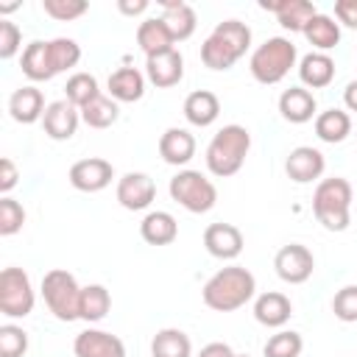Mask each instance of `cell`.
Instances as JSON below:
<instances>
[{
    "mask_svg": "<svg viewBox=\"0 0 357 357\" xmlns=\"http://www.w3.org/2000/svg\"><path fill=\"white\" fill-rule=\"evenodd\" d=\"M137 45L139 50L145 53V59L151 56H159V53H167L176 47V39L170 36L167 25L162 17H148L137 25Z\"/></svg>",
    "mask_w": 357,
    "mask_h": 357,
    "instance_id": "obj_24",
    "label": "cell"
},
{
    "mask_svg": "<svg viewBox=\"0 0 357 357\" xmlns=\"http://www.w3.org/2000/svg\"><path fill=\"white\" fill-rule=\"evenodd\" d=\"M335 20L351 31H357V0H337L335 3Z\"/></svg>",
    "mask_w": 357,
    "mask_h": 357,
    "instance_id": "obj_42",
    "label": "cell"
},
{
    "mask_svg": "<svg viewBox=\"0 0 357 357\" xmlns=\"http://www.w3.org/2000/svg\"><path fill=\"white\" fill-rule=\"evenodd\" d=\"M237 357H248V354H237Z\"/></svg>",
    "mask_w": 357,
    "mask_h": 357,
    "instance_id": "obj_47",
    "label": "cell"
},
{
    "mask_svg": "<svg viewBox=\"0 0 357 357\" xmlns=\"http://www.w3.org/2000/svg\"><path fill=\"white\" fill-rule=\"evenodd\" d=\"M259 8L273 11L279 25L290 33H304L307 22L318 14V8L310 0H259Z\"/></svg>",
    "mask_w": 357,
    "mask_h": 357,
    "instance_id": "obj_16",
    "label": "cell"
},
{
    "mask_svg": "<svg viewBox=\"0 0 357 357\" xmlns=\"http://www.w3.org/2000/svg\"><path fill=\"white\" fill-rule=\"evenodd\" d=\"M170 31V36L176 42H184L195 33V25H198V17H195V8L184 0H165L162 3V14H159Z\"/></svg>",
    "mask_w": 357,
    "mask_h": 357,
    "instance_id": "obj_25",
    "label": "cell"
},
{
    "mask_svg": "<svg viewBox=\"0 0 357 357\" xmlns=\"http://www.w3.org/2000/svg\"><path fill=\"white\" fill-rule=\"evenodd\" d=\"M301 351H304V337L293 329H279L262 346V357H301Z\"/></svg>",
    "mask_w": 357,
    "mask_h": 357,
    "instance_id": "obj_36",
    "label": "cell"
},
{
    "mask_svg": "<svg viewBox=\"0 0 357 357\" xmlns=\"http://www.w3.org/2000/svg\"><path fill=\"white\" fill-rule=\"evenodd\" d=\"M75 357H126V343L106 329H84L73 340Z\"/></svg>",
    "mask_w": 357,
    "mask_h": 357,
    "instance_id": "obj_14",
    "label": "cell"
},
{
    "mask_svg": "<svg viewBox=\"0 0 357 357\" xmlns=\"http://www.w3.org/2000/svg\"><path fill=\"white\" fill-rule=\"evenodd\" d=\"M354 190L343 176L321 178L312 192V215L326 231H346L351 223Z\"/></svg>",
    "mask_w": 357,
    "mask_h": 357,
    "instance_id": "obj_4",
    "label": "cell"
},
{
    "mask_svg": "<svg viewBox=\"0 0 357 357\" xmlns=\"http://www.w3.org/2000/svg\"><path fill=\"white\" fill-rule=\"evenodd\" d=\"M273 268H276V276L287 284H304L312 271H315V257L307 245L301 243H287L276 251L273 257Z\"/></svg>",
    "mask_w": 357,
    "mask_h": 357,
    "instance_id": "obj_9",
    "label": "cell"
},
{
    "mask_svg": "<svg viewBox=\"0 0 357 357\" xmlns=\"http://www.w3.org/2000/svg\"><path fill=\"white\" fill-rule=\"evenodd\" d=\"M109 310H112V296H109V290L103 284H86L81 290V304H78L81 321L98 324V321H103L109 315Z\"/></svg>",
    "mask_w": 357,
    "mask_h": 357,
    "instance_id": "obj_32",
    "label": "cell"
},
{
    "mask_svg": "<svg viewBox=\"0 0 357 357\" xmlns=\"http://www.w3.org/2000/svg\"><path fill=\"white\" fill-rule=\"evenodd\" d=\"M279 114L293 123V126H301V123H310L318 117V100L310 89H304L301 84L298 86H290L279 95Z\"/></svg>",
    "mask_w": 357,
    "mask_h": 357,
    "instance_id": "obj_18",
    "label": "cell"
},
{
    "mask_svg": "<svg viewBox=\"0 0 357 357\" xmlns=\"http://www.w3.org/2000/svg\"><path fill=\"white\" fill-rule=\"evenodd\" d=\"M139 234L148 245H170L176 237H178V223L170 212L165 209H153L142 218L139 223Z\"/></svg>",
    "mask_w": 357,
    "mask_h": 357,
    "instance_id": "obj_28",
    "label": "cell"
},
{
    "mask_svg": "<svg viewBox=\"0 0 357 357\" xmlns=\"http://www.w3.org/2000/svg\"><path fill=\"white\" fill-rule=\"evenodd\" d=\"M290 315H293V304L279 290H268L254 298V318L268 329H282L290 321Z\"/></svg>",
    "mask_w": 357,
    "mask_h": 357,
    "instance_id": "obj_20",
    "label": "cell"
},
{
    "mask_svg": "<svg viewBox=\"0 0 357 357\" xmlns=\"http://www.w3.org/2000/svg\"><path fill=\"white\" fill-rule=\"evenodd\" d=\"M351 134V114L346 109H326L315 117V137L326 145H337Z\"/></svg>",
    "mask_w": 357,
    "mask_h": 357,
    "instance_id": "obj_30",
    "label": "cell"
},
{
    "mask_svg": "<svg viewBox=\"0 0 357 357\" xmlns=\"http://www.w3.org/2000/svg\"><path fill=\"white\" fill-rule=\"evenodd\" d=\"M42 11L56 22H73L89 11L86 0H42Z\"/></svg>",
    "mask_w": 357,
    "mask_h": 357,
    "instance_id": "obj_37",
    "label": "cell"
},
{
    "mask_svg": "<svg viewBox=\"0 0 357 357\" xmlns=\"http://www.w3.org/2000/svg\"><path fill=\"white\" fill-rule=\"evenodd\" d=\"M22 226H25V209H22V204L14 201L11 195H3L0 198V234L3 237H11Z\"/></svg>",
    "mask_w": 357,
    "mask_h": 357,
    "instance_id": "obj_38",
    "label": "cell"
},
{
    "mask_svg": "<svg viewBox=\"0 0 357 357\" xmlns=\"http://www.w3.org/2000/svg\"><path fill=\"white\" fill-rule=\"evenodd\" d=\"M145 78L156 86V89H170L184 78V56L173 47L167 53L151 56L145 59Z\"/></svg>",
    "mask_w": 357,
    "mask_h": 357,
    "instance_id": "obj_17",
    "label": "cell"
},
{
    "mask_svg": "<svg viewBox=\"0 0 357 357\" xmlns=\"http://www.w3.org/2000/svg\"><path fill=\"white\" fill-rule=\"evenodd\" d=\"M298 78L304 89H324L335 81V59L329 53H307L298 59Z\"/></svg>",
    "mask_w": 357,
    "mask_h": 357,
    "instance_id": "obj_21",
    "label": "cell"
},
{
    "mask_svg": "<svg viewBox=\"0 0 357 357\" xmlns=\"http://www.w3.org/2000/svg\"><path fill=\"white\" fill-rule=\"evenodd\" d=\"M324 170H326V159L312 145H298L284 159V173L296 184H312L324 176Z\"/></svg>",
    "mask_w": 357,
    "mask_h": 357,
    "instance_id": "obj_12",
    "label": "cell"
},
{
    "mask_svg": "<svg viewBox=\"0 0 357 357\" xmlns=\"http://www.w3.org/2000/svg\"><path fill=\"white\" fill-rule=\"evenodd\" d=\"M298 61V50L287 36H271L265 39L248 59V70L254 75V81L273 86L279 81H284V75L296 67Z\"/></svg>",
    "mask_w": 357,
    "mask_h": 357,
    "instance_id": "obj_5",
    "label": "cell"
},
{
    "mask_svg": "<svg viewBox=\"0 0 357 357\" xmlns=\"http://www.w3.org/2000/svg\"><path fill=\"white\" fill-rule=\"evenodd\" d=\"M332 312L337 321L343 324H354L357 321V284H346L335 293L332 298Z\"/></svg>",
    "mask_w": 357,
    "mask_h": 357,
    "instance_id": "obj_40",
    "label": "cell"
},
{
    "mask_svg": "<svg viewBox=\"0 0 357 357\" xmlns=\"http://www.w3.org/2000/svg\"><path fill=\"white\" fill-rule=\"evenodd\" d=\"M167 192L178 206H184L192 215H204L218 204V187L212 184V178H206L201 170H190V167L178 170L170 178Z\"/></svg>",
    "mask_w": 357,
    "mask_h": 357,
    "instance_id": "obj_7",
    "label": "cell"
},
{
    "mask_svg": "<svg viewBox=\"0 0 357 357\" xmlns=\"http://www.w3.org/2000/svg\"><path fill=\"white\" fill-rule=\"evenodd\" d=\"M78 123H81V112L64 98V100H53L47 103L45 109V117H42V128L50 139L56 142H64V139H73L75 131H78Z\"/></svg>",
    "mask_w": 357,
    "mask_h": 357,
    "instance_id": "obj_15",
    "label": "cell"
},
{
    "mask_svg": "<svg viewBox=\"0 0 357 357\" xmlns=\"http://www.w3.org/2000/svg\"><path fill=\"white\" fill-rule=\"evenodd\" d=\"M251 47V28L240 20H223L218 22L209 36L201 45V61L209 70H231Z\"/></svg>",
    "mask_w": 357,
    "mask_h": 357,
    "instance_id": "obj_2",
    "label": "cell"
},
{
    "mask_svg": "<svg viewBox=\"0 0 357 357\" xmlns=\"http://www.w3.org/2000/svg\"><path fill=\"white\" fill-rule=\"evenodd\" d=\"M36 293L31 276L22 268H3L0 271V312L6 318H25L33 312Z\"/></svg>",
    "mask_w": 357,
    "mask_h": 357,
    "instance_id": "obj_8",
    "label": "cell"
},
{
    "mask_svg": "<svg viewBox=\"0 0 357 357\" xmlns=\"http://www.w3.org/2000/svg\"><path fill=\"white\" fill-rule=\"evenodd\" d=\"M67 178H70V184H73L78 192H100V190H106V187L112 184L114 167H112L109 159L86 156V159L73 162Z\"/></svg>",
    "mask_w": 357,
    "mask_h": 357,
    "instance_id": "obj_10",
    "label": "cell"
},
{
    "mask_svg": "<svg viewBox=\"0 0 357 357\" xmlns=\"http://www.w3.org/2000/svg\"><path fill=\"white\" fill-rule=\"evenodd\" d=\"M117 8H120L123 14H128V17H137V14H145V11H148V0H137V3L120 0V3H117Z\"/></svg>",
    "mask_w": 357,
    "mask_h": 357,
    "instance_id": "obj_45",
    "label": "cell"
},
{
    "mask_svg": "<svg viewBox=\"0 0 357 357\" xmlns=\"http://www.w3.org/2000/svg\"><path fill=\"white\" fill-rule=\"evenodd\" d=\"M220 114V100L215 92L209 89H195L184 98V117L190 126H198V128H206L218 120Z\"/></svg>",
    "mask_w": 357,
    "mask_h": 357,
    "instance_id": "obj_26",
    "label": "cell"
},
{
    "mask_svg": "<svg viewBox=\"0 0 357 357\" xmlns=\"http://www.w3.org/2000/svg\"><path fill=\"white\" fill-rule=\"evenodd\" d=\"M22 47V31L11 20H0V59L11 61Z\"/></svg>",
    "mask_w": 357,
    "mask_h": 357,
    "instance_id": "obj_41",
    "label": "cell"
},
{
    "mask_svg": "<svg viewBox=\"0 0 357 357\" xmlns=\"http://www.w3.org/2000/svg\"><path fill=\"white\" fill-rule=\"evenodd\" d=\"M243 231L234 226V223H209L204 229V248L215 257V259H223V262H231L243 254Z\"/></svg>",
    "mask_w": 357,
    "mask_h": 357,
    "instance_id": "obj_13",
    "label": "cell"
},
{
    "mask_svg": "<svg viewBox=\"0 0 357 357\" xmlns=\"http://www.w3.org/2000/svg\"><path fill=\"white\" fill-rule=\"evenodd\" d=\"M64 92H67V100L75 109H84L92 98L100 95V86H98V78L92 73H73L64 84Z\"/></svg>",
    "mask_w": 357,
    "mask_h": 357,
    "instance_id": "obj_35",
    "label": "cell"
},
{
    "mask_svg": "<svg viewBox=\"0 0 357 357\" xmlns=\"http://www.w3.org/2000/svg\"><path fill=\"white\" fill-rule=\"evenodd\" d=\"M159 156L167 165L184 167L195 156V137L187 128H178V126L165 128V134L159 137Z\"/></svg>",
    "mask_w": 357,
    "mask_h": 357,
    "instance_id": "obj_23",
    "label": "cell"
},
{
    "mask_svg": "<svg viewBox=\"0 0 357 357\" xmlns=\"http://www.w3.org/2000/svg\"><path fill=\"white\" fill-rule=\"evenodd\" d=\"M343 106L346 112H357V81H349L343 89Z\"/></svg>",
    "mask_w": 357,
    "mask_h": 357,
    "instance_id": "obj_46",
    "label": "cell"
},
{
    "mask_svg": "<svg viewBox=\"0 0 357 357\" xmlns=\"http://www.w3.org/2000/svg\"><path fill=\"white\" fill-rule=\"evenodd\" d=\"M81 112V120L89 126V128H109V126H114L117 123V117H120V106H117V100L114 98H109V95H98V98H92L84 109H78Z\"/></svg>",
    "mask_w": 357,
    "mask_h": 357,
    "instance_id": "obj_33",
    "label": "cell"
},
{
    "mask_svg": "<svg viewBox=\"0 0 357 357\" xmlns=\"http://www.w3.org/2000/svg\"><path fill=\"white\" fill-rule=\"evenodd\" d=\"M117 204L128 212H142L153 204L156 198V181L148 176V173H139V170H131L126 176H120L117 181Z\"/></svg>",
    "mask_w": 357,
    "mask_h": 357,
    "instance_id": "obj_11",
    "label": "cell"
},
{
    "mask_svg": "<svg viewBox=\"0 0 357 357\" xmlns=\"http://www.w3.org/2000/svg\"><path fill=\"white\" fill-rule=\"evenodd\" d=\"M145 84H148L145 73H139L137 67H120L109 75L106 89L109 98H114L117 103H137L145 95Z\"/></svg>",
    "mask_w": 357,
    "mask_h": 357,
    "instance_id": "obj_22",
    "label": "cell"
},
{
    "mask_svg": "<svg viewBox=\"0 0 357 357\" xmlns=\"http://www.w3.org/2000/svg\"><path fill=\"white\" fill-rule=\"evenodd\" d=\"M81 284L75 282V276L64 268H50L42 276V298L47 304V310L53 312V318L70 324V321H81L78 315V304H81Z\"/></svg>",
    "mask_w": 357,
    "mask_h": 357,
    "instance_id": "obj_6",
    "label": "cell"
},
{
    "mask_svg": "<svg viewBox=\"0 0 357 357\" xmlns=\"http://www.w3.org/2000/svg\"><path fill=\"white\" fill-rule=\"evenodd\" d=\"M254 296H257V279L243 265H226V268H220L201 287L204 304L209 310H215V312H234V310L245 307Z\"/></svg>",
    "mask_w": 357,
    "mask_h": 357,
    "instance_id": "obj_1",
    "label": "cell"
},
{
    "mask_svg": "<svg viewBox=\"0 0 357 357\" xmlns=\"http://www.w3.org/2000/svg\"><path fill=\"white\" fill-rule=\"evenodd\" d=\"M20 67H22V75L28 81H33V84L50 81L56 73H53V64H50V47H47V42H42V39L28 42L25 50H22Z\"/></svg>",
    "mask_w": 357,
    "mask_h": 357,
    "instance_id": "obj_27",
    "label": "cell"
},
{
    "mask_svg": "<svg viewBox=\"0 0 357 357\" xmlns=\"http://www.w3.org/2000/svg\"><path fill=\"white\" fill-rule=\"evenodd\" d=\"M47 47H50V64H53L56 75L73 70L81 61V45L70 36H56V39L47 42Z\"/></svg>",
    "mask_w": 357,
    "mask_h": 357,
    "instance_id": "obj_34",
    "label": "cell"
},
{
    "mask_svg": "<svg viewBox=\"0 0 357 357\" xmlns=\"http://www.w3.org/2000/svg\"><path fill=\"white\" fill-rule=\"evenodd\" d=\"M45 109H47L45 95H42V89H36L33 84L14 89L11 98H8V114H11L14 123H22V126L39 123V120L45 117Z\"/></svg>",
    "mask_w": 357,
    "mask_h": 357,
    "instance_id": "obj_19",
    "label": "cell"
},
{
    "mask_svg": "<svg viewBox=\"0 0 357 357\" xmlns=\"http://www.w3.org/2000/svg\"><path fill=\"white\" fill-rule=\"evenodd\" d=\"M151 357H192V340L176 326L159 329L151 340Z\"/></svg>",
    "mask_w": 357,
    "mask_h": 357,
    "instance_id": "obj_31",
    "label": "cell"
},
{
    "mask_svg": "<svg viewBox=\"0 0 357 357\" xmlns=\"http://www.w3.org/2000/svg\"><path fill=\"white\" fill-rule=\"evenodd\" d=\"M17 178H20L17 165H14L8 156H3V159H0V192L8 195V192L17 187Z\"/></svg>",
    "mask_w": 357,
    "mask_h": 357,
    "instance_id": "obj_43",
    "label": "cell"
},
{
    "mask_svg": "<svg viewBox=\"0 0 357 357\" xmlns=\"http://www.w3.org/2000/svg\"><path fill=\"white\" fill-rule=\"evenodd\" d=\"M198 357H237V354H234V349H231L229 343L212 340V343H206V346L198 351Z\"/></svg>",
    "mask_w": 357,
    "mask_h": 357,
    "instance_id": "obj_44",
    "label": "cell"
},
{
    "mask_svg": "<svg viewBox=\"0 0 357 357\" xmlns=\"http://www.w3.org/2000/svg\"><path fill=\"white\" fill-rule=\"evenodd\" d=\"M248 151H251V131L240 123H229L206 145V153H204L206 170L218 178H229V176L240 173Z\"/></svg>",
    "mask_w": 357,
    "mask_h": 357,
    "instance_id": "obj_3",
    "label": "cell"
},
{
    "mask_svg": "<svg viewBox=\"0 0 357 357\" xmlns=\"http://www.w3.org/2000/svg\"><path fill=\"white\" fill-rule=\"evenodd\" d=\"M28 351V332L17 324L0 326V357H22Z\"/></svg>",
    "mask_w": 357,
    "mask_h": 357,
    "instance_id": "obj_39",
    "label": "cell"
},
{
    "mask_svg": "<svg viewBox=\"0 0 357 357\" xmlns=\"http://www.w3.org/2000/svg\"><path fill=\"white\" fill-rule=\"evenodd\" d=\"M304 39L318 50V53H329L340 45V22L332 14H315L307 28H304Z\"/></svg>",
    "mask_w": 357,
    "mask_h": 357,
    "instance_id": "obj_29",
    "label": "cell"
}]
</instances>
